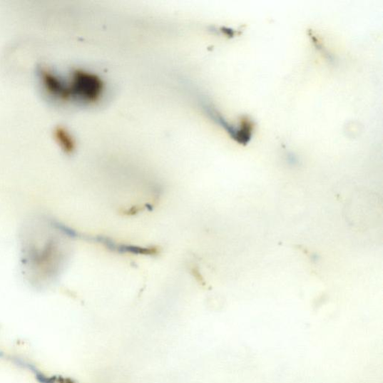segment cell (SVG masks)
<instances>
[{
  "label": "cell",
  "instance_id": "6da1fadb",
  "mask_svg": "<svg viewBox=\"0 0 383 383\" xmlns=\"http://www.w3.org/2000/svg\"><path fill=\"white\" fill-rule=\"evenodd\" d=\"M68 87L71 98L86 103H98L104 91V83L99 76L83 70H76L73 72Z\"/></svg>",
  "mask_w": 383,
  "mask_h": 383
},
{
  "label": "cell",
  "instance_id": "7a4b0ae2",
  "mask_svg": "<svg viewBox=\"0 0 383 383\" xmlns=\"http://www.w3.org/2000/svg\"><path fill=\"white\" fill-rule=\"evenodd\" d=\"M39 76L44 90L50 96L63 101L71 99L68 83L61 79L53 71L42 68L39 71Z\"/></svg>",
  "mask_w": 383,
  "mask_h": 383
},
{
  "label": "cell",
  "instance_id": "3957f363",
  "mask_svg": "<svg viewBox=\"0 0 383 383\" xmlns=\"http://www.w3.org/2000/svg\"><path fill=\"white\" fill-rule=\"evenodd\" d=\"M58 144L68 154H71L76 148V143L72 135L66 129L58 128L55 132Z\"/></svg>",
  "mask_w": 383,
  "mask_h": 383
}]
</instances>
